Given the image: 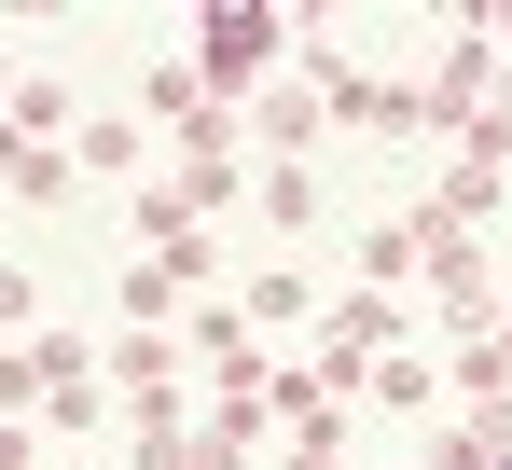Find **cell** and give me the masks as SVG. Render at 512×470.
Here are the masks:
<instances>
[{
    "label": "cell",
    "mask_w": 512,
    "mask_h": 470,
    "mask_svg": "<svg viewBox=\"0 0 512 470\" xmlns=\"http://www.w3.org/2000/svg\"><path fill=\"white\" fill-rule=\"evenodd\" d=\"M499 470H512V457H499Z\"/></svg>",
    "instance_id": "obj_1"
}]
</instances>
